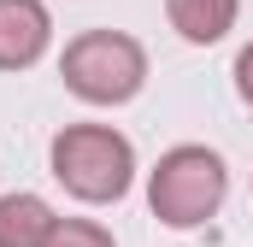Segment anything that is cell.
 I'll list each match as a JSON object with an SVG mask.
<instances>
[{
  "instance_id": "obj_1",
  "label": "cell",
  "mask_w": 253,
  "mask_h": 247,
  "mask_svg": "<svg viewBox=\"0 0 253 247\" xmlns=\"http://www.w3.org/2000/svg\"><path fill=\"white\" fill-rule=\"evenodd\" d=\"M53 183L83 206H112L135 183V147L112 124H65L47 147Z\"/></svg>"
},
{
  "instance_id": "obj_2",
  "label": "cell",
  "mask_w": 253,
  "mask_h": 247,
  "mask_svg": "<svg viewBox=\"0 0 253 247\" xmlns=\"http://www.w3.org/2000/svg\"><path fill=\"white\" fill-rule=\"evenodd\" d=\"M224 194H230V171L200 141H183V147L159 153V165L147 171V206H153V218L165 230H200V224H212L218 206H224Z\"/></svg>"
},
{
  "instance_id": "obj_3",
  "label": "cell",
  "mask_w": 253,
  "mask_h": 247,
  "mask_svg": "<svg viewBox=\"0 0 253 247\" xmlns=\"http://www.w3.org/2000/svg\"><path fill=\"white\" fill-rule=\"evenodd\" d=\"M59 77L88 106H124L147 82V47L135 36H124V30H83V36L65 41Z\"/></svg>"
},
{
  "instance_id": "obj_4",
  "label": "cell",
  "mask_w": 253,
  "mask_h": 247,
  "mask_svg": "<svg viewBox=\"0 0 253 247\" xmlns=\"http://www.w3.org/2000/svg\"><path fill=\"white\" fill-rule=\"evenodd\" d=\"M53 47V12L42 0H0V71H30Z\"/></svg>"
},
{
  "instance_id": "obj_5",
  "label": "cell",
  "mask_w": 253,
  "mask_h": 247,
  "mask_svg": "<svg viewBox=\"0 0 253 247\" xmlns=\"http://www.w3.org/2000/svg\"><path fill=\"white\" fill-rule=\"evenodd\" d=\"M165 18L189 47H212V41H224L236 30L242 0H165Z\"/></svg>"
},
{
  "instance_id": "obj_6",
  "label": "cell",
  "mask_w": 253,
  "mask_h": 247,
  "mask_svg": "<svg viewBox=\"0 0 253 247\" xmlns=\"http://www.w3.org/2000/svg\"><path fill=\"white\" fill-rule=\"evenodd\" d=\"M53 224H59V212L42 194H30V188L0 194V247H42Z\"/></svg>"
},
{
  "instance_id": "obj_7",
  "label": "cell",
  "mask_w": 253,
  "mask_h": 247,
  "mask_svg": "<svg viewBox=\"0 0 253 247\" xmlns=\"http://www.w3.org/2000/svg\"><path fill=\"white\" fill-rule=\"evenodd\" d=\"M42 247H118V242H112V230L94 224V218H59Z\"/></svg>"
},
{
  "instance_id": "obj_8",
  "label": "cell",
  "mask_w": 253,
  "mask_h": 247,
  "mask_svg": "<svg viewBox=\"0 0 253 247\" xmlns=\"http://www.w3.org/2000/svg\"><path fill=\"white\" fill-rule=\"evenodd\" d=\"M236 94H242V100L253 106V41L242 47V53H236Z\"/></svg>"
}]
</instances>
